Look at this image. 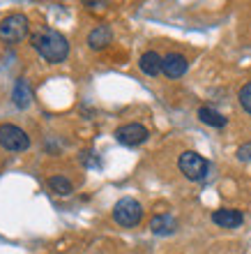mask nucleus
Here are the masks:
<instances>
[{
  "instance_id": "nucleus-4",
  "label": "nucleus",
  "mask_w": 251,
  "mask_h": 254,
  "mask_svg": "<svg viewBox=\"0 0 251 254\" xmlns=\"http://www.w3.org/2000/svg\"><path fill=\"white\" fill-rule=\"evenodd\" d=\"M113 217H115V222L118 224H122V227H136L141 222V217H143V208H141V203L136 199H120L118 203H115V208H113Z\"/></svg>"
},
{
  "instance_id": "nucleus-1",
  "label": "nucleus",
  "mask_w": 251,
  "mask_h": 254,
  "mask_svg": "<svg viewBox=\"0 0 251 254\" xmlns=\"http://www.w3.org/2000/svg\"><path fill=\"white\" fill-rule=\"evenodd\" d=\"M30 44L35 47V51L44 58L47 63L58 65L69 56V42L62 33L53 30V28H40L37 33H33Z\"/></svg>"
},
{
  "instance_id": "nucleus-13",
  "label": "nucleus",
  "mask_w": 251,
  "mask_h": 254,
  "mask_svg": "<svg viewBox=\"0 0 251 254\" xmlns=\"http://www.w3.org/2000/svg\"><path fill=\"white\" fill-rule=\"evenodd\" d=\"M49 188H51V192L58 194V196H69L74 192L72 181L65 178V176H51L49 178Z\"/></svg>"
},
{
  "instance_id": "nucleus-7",
  "label": "nucleus",
  "mask_w": 251,
  "mask_h": 254,
  "mask_svg": "<svg viewBox=\"0 0 251 254\" xmlns=\"http://www.w3.org/2000/svg\"><path fill=\"white\" fill-rule=\"evenodd\" d=\"M212 222L224 229H235L245 222V215L240 213V210H235V208H221V210L212 213Z\"/></svg>"
},
{
  "instance_id": "nucleus-5",
  "label": "nucleus",
  "mask_w": 251,
  "mask_h": 254,
  "mask_svg": "<svg viewBox=\"0 0 251 254\" xmlns=\"http://www.w3.org/2000/svg\"><path fill=\"white\" fill-rule=\"evenodd\" d=\"M0 146L5 150H12V153H21V150L30 148V139L21 127L5 123V125H0Z\"/></svg>"
},
{
  "instance_id": "nucleus-14",
  "label": "nucleus",
  "mask_w": 251,
  "mask_h": 254,
  "mask_svg": "<svg viewBox=\"0 0 251 254\" xmlns=\"http://www.w3.org/2000/svg\"><path fill=\"white\" fill-rule=\"evenodd\" d=\"M199 118L205 123V125H212V127H224L226 125V118L219 111H214V109L210 107H201L199 109Z\"/></svg>"
},
{
  "instance_id": "nucleus-8",
  "label": "nucleus",
  "mask_w": 251,
  "mask_h": 254,
  "mask_svg": "<svg viewBox=\"0 0 251 254\" xmlns=\"http://www.w3.org/2000/svg\"><path fill=\"white\" fill-rule=\"evenodd\" d=\"M187 67H189V63H187V58L182 54H168L164 58L161 72H164L168 79H180V76L187 72Z\"/></svg>"
},
{
  "instance_id": "nucleus-9",
  "label": "nucleus",
  "mask_w": 251,
  "mask_h": 254,
  "mask_svg": "<svg viewBox=\"0 0 251 254\" xmlns=\"http://www.w3.org/2000/svg\"><path fill=\"white\" fill-rule=\"evenodd\" d=\"M111 40H113L111 26H97L88 35V47L93 49V51H101V49H106L111 44Z\"/></svg>"
},
{
  "instance_id": "nucleus-15",
  "label": "nucleus",
  "mask_w": 251,
  "mask_h": 254,
  "mask_svg": "<svg viewBox=\"0 0 251 254\" xmlns=\"http://www.w3.org/2000/svg\"><path fill=\"white\" fill-rule=\"evenodd\" d=\"M240 104L247 114H251V83L242 86V90H240Z\"/></svg>"
},
{
  "instance_id": "nucleus-2",
  "label": "nucleus",
  "mask_w": 251,
  "mask_h": 254,
  "mask_svg": "<svg viewBox=\"0 0 251 254\" xmlns=\"http://www.w3.org/2000/svg\"><path fill=\"white\" fill-rule=\"evenodd\" d=\"M30 26H28V19L23 14H9L0 21V40L2 42H21L28 35Z\"/></svg>"
},
{
  "instance_id": "nucleus-11",
  "label": "nucleus",
  "mask_w": 251,
  "mask_h": 254,
  "mask_svg": "<svg viewBox=\"0 0 251 254\" xmlns=\"http://www.w3.org/2000/svg\"><path fill=\"white\" fill-rule=\"evenodd\" d=\"M12 100L19 109H28L33 104V90H30V83L26 79H16L12 90Z\"/></svg>"
},
{
  "instance_id": "nucleus-3",
  "label": "nucleus",
  "mask_w": 251,
  "mask_h": 254,
  "mask_svg": "<svg viewBox=\"0 0 251 254\" xmlns=\"http://www.w3.org/2000/svg\"><path fill=\"white\" fill-rule=\"evenodd\" d=\"M180 171L189 178V181H203L207 171H210V164L205 157H201L199 153H192V150H187V153L180 155V162H178Z\"/></svg>"
},
{
  "instance_id": "nucleus-6",
  "label": "nucleus",
  "mask_w": 251,
  "mask_h": 254,
  "mask_svg": "<svg viewBox=\"0 0 251 254\" xmlns=\"http://www.w3.org/2000/svg\"><path fill=\"white\" fill-rule=\"evenodd\" d=\"M115 139L122 146H139V143H143L148 139V129L141 123H127V125L115 129Z\"/></svg>"
},
{
  "instance_id": "nucleus-10",
  "label": "nucleus",
  "mask_w": 251,
  "mask_h": 254,
  "mask_svg": "<svg viewBox=\"0 0 251 254\" xmlns=\"http://www.w3.org/2000/svg\"><path fill=\"white\" fill-rule=\"evenodd\" d=\"M139 67H141V72L148 74V76H157L161 72V67H164V58L157 51H146L139 58Z\"/></svg>"
},
{
  "instance_id": "nucleus-16",
  "label": "nucleus",
  "mask_w": 251,
  "mask_h": 254,
  "mask_svg": "<svg viewBox=\"0 0 251 254\" xmlns=\"http://www.w3.org/2000/svg\"><path fill=\"white\" fill-rule=\"evenodd\" d=\"M238 160L251 162V141H249V143H242V146L238 148Z\"/></svg>"
},
{
  "instance_id": "nucleus-12",
  "label": "nucleus",
  "mask_w": 251,
  "mask_h": 254,
  "mask_svg": "<svg viewBox=\"0 0 251 254\" xmlns=\"http://www.w3.org/2000/svg\"><path fill=\"white\" fill-rule=\"evenodd\" d=\"M178 229V222H175V217L173 215H154L150 220V231L152 234H157V236H168L173 234Z\"/></svg>"
}]
</instances>
